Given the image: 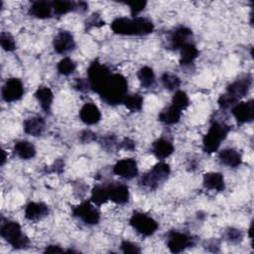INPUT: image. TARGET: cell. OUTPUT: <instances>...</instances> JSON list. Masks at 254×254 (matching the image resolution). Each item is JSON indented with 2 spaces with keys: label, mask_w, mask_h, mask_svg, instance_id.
Wrapping results in <instances>:
<instances>
[{
  "label": "cell",
  "mask_w": 254,
  "mask_h": 254,
  "mask_svg": "<svg viewBox=\"0 0 254 254\" xmlns=\"http://www.w3.org/2000/svg\"><path fill=\"white\" fill-rule=\"evenodd\" d=\"M29 14L38 19H48L54 14L52 2L34 1L29 8Z\"/></svg>",
  "instance_id": "cell-21"
},
{
  "label": "cell",
  "mask_w": 254,
  "mask_h": 254,
  "mask_svg": "<svg viewBox=\"0 0 254 254\" xmlns=\"http://www.w3.org/2000/svg\"><path fill=\"white\" fill-rule=\"evenodd\" d=\"M24 94V86L20 78L10 77L4 83L1 95L2 99L6 102H14L22 98Z\"/></svg>",
  "instance_id": "cell-10"
},
{
  "label": "cell",
  "mask_w": 254,
  "mask_h": 254,
  "mask_svg": "<svg viewBox=\"0 0 254 254\" xmlns=\"http://www.w3.org/2000/svg\"><path fill=\"white\" fill-rule=\"evenodd\" d=\"M79 118L80 120L86 125H93L100 121L101 119V112L99 108L91 103L87 102L82 105L79 110Z\"/></svg>",
  "instance_id": "cell-18"
},
{
  "label": "cell",
  "mask_w": 254,
  "mask_h": 254,
  "mask_svg": "<svg viewBox=\"0 0 254 254\" xmlns=\"http://www.w3.org/2000/svg\"><path fill=\"white\" fill-rule=\"evenodd\" d=\"M114 175L124 179L132 180L138 176V167L137 162L133 158H125L118 161L112 169Z\"/></svg>",
  "instance_id": "cell-12"
},
{
  "label": "cell",
  "mask_w": 254,
  "mask_h": 254,
  "mask_svg": "<svg viewBox=\"0 0 254 254\" xmlns=\"http://www.w3.org/2000/svg\"><path fill=\"white\" fill-rule=\"evenodd\" d=\"M108 197L111 201L117 204H125L129 201V189L122 183H111L106 186Z\"/></svg>",
  "instance_id": "cell-16"
},
{
  "label": "cell",
  "mask_w": 254,
  "mask_h": 254,
  "mask_svg": "<svg viewBox=\"0 0 254 254\" xmlns=\"http://www.w3.org/2000/svg\"><path fill=\"white\" fill-rule=\"evenodd\" d=\"M231 112L237 123L244 124L251 122L254 119V100L242 101L231 107Z\"/></svg>",
  "instance_id": "cell-13"
},
{
  "label": "cell",
  "mask_w": 254,
  "mask_h": 254,
  "mask_svg": "<svg viewBox=\"0 0 254 254\" xmlns=\"http://www.w3.org/2000/svg\"><path fill=\"white\" fill-rule=\"evenodd\" d=\"M0 234L15 249H25L30 244L29 238L22 232V228L17 221H2Z\"/></svg>",
  "instance_id": "cell-5"
},
{
  "label": "cell",
  "mask_w": 254,
  "mask_h": 254,
  "mask_svg": "<svg viewBox=\"0 0 254 254\" xmlns=\"http://www.w3.org/2000/svg\"><path fill=\"white\" fill-rule=\"evenodd\" d=\"M0 43H1L2 49L6 52H13L16 49L15 40L9 33H6V32L1 33Z\"/></svg>",
  "instance_id": "cell-35"
},
{
  "label": "cell",
  "mask_w": 254,
  "mask_h": 254,
  "mask_svg": "<svg viewBox=\"0 0 254 254\" xmlns=\"http://www.w3.org/2000/svg\"><path fill=\"white\" fill-rule=\"evenodd\" d=\"M118 148H122L127 151H133L135 149V142L129 138H124L118 145Z\"/></svg>",
  "instance_id": "cell-41"
},
{
  "label": "cell",
  "mask_w": 254,
  "mask_h": 254,
  "mask_svg": "<svg viewBox=\"0 0 254 254\" xmlns=\"http://www.w3.org/2000/svg\"><path fill=\"white\" fill-rule=\"evenodd\" d=\"M170 173V166L165 162H159L140 178L139 186L142 189L154 190L168 180Z\"/></svg>",
  "instance_id": "cell-4"
},
{
  "label": "cell",
  "mask_w": 254,
  "mask_h": 254,
  "mask_svg": "<svg viewBox=\"0 0 254 254\" xmlns=\"http://www.w3.org/2000/svg\"><path fill=\"white\" fill-rule=\"evenodd\" d=\"M49 207L44 202L31 201L25 207V217L30 221H38L49 214Z\"/></svg>",
  "instance_id": "cell-17"
},
{
  "label": "cell",
  "mask_w": 254,
  "mask_h": 254,
  "mask_svg": "<svg viewBox=\"0 0 254 254\" xmlns=\"http://www.w3.org/2000/svg\"><path fill=\"white\" fill-rule=\"evenodd\" d=\"M230 129V126L224 122L217 120L213 121L202 138L203 152L207 154L216 152L219 149L221 142L227 137Z\"/></svg>",
  "instance_id": "cell-3"
},
{
  "label": "cell",
  "mask_w": 254,
  "mask_h": 254,
  "mask_svg": "<svg viewBox=\"0 0 254 254\" xmlns=\"http://www.w3.org/2000/svg\"><path fill=\"white\" fill-rule=\"evenodd\" d=\"M116 140H115V137L114 136H108V137H105L102 141V146L107 149V150H112L115 145H116ZM119 144V143H118Z\"/></svg>",
  "instance_id": "cell-43"
},
{
  "label": "cell",
  "mask_w": 254,
  "mask_h": 254,
  "mask_svg": "<svg viewBox=\"0 0 254 254\" xmlns=\"http://www.w3.org/2000/svg\"><path fill=\"white\" fill-rule=\"evenodd\" d=\"M161 82L168 90H177L181 85L180 77L170 72H164L161 75Z\"/></svg>",
  "instance_id": "cell-32"
},
{
  "label": "cell",
  "mask_w": 254,
  "mask_h": 254,
  "mask_svg": "<svg viewBox=\"0 0 254 254\" xmlns=\"http://www.w3.org/2000/svg\"><path fill=\"white\" fill-rule=\"evenodd\" d=\"M111 75L110 69L97 60L93 61L87 68V80L90 85V90L98 92L107 78Z\"/></svg>",
  "instance_id": "cell-7"
},
{
  "label": "cell",
  "mask_w": 254,
  "mask_h": 254,
  "mask_svg": "<svg viewBox=\"0 0 254 254\" xmlns=\"http://www.w3.org/2000/svg\"><path fill=\"white\" fill-rule=\"evenodd\" d=\"M53 12L55 15H65L72 11H77V2L66 0H56L52 2Z\"/></svg>",
  "instance_id": "cell-28"
},
{
  "label": "cell",
  "mask_w": 254,
  "mask_h": 254,
  "mask_svg": "<svg viewBox=\"0 0 254 254\" xmlns=\"http://www.w3.org/2000/svg\"><path fill=\"white\" fill-rule=\"evenodd\" d=\"M35 97L39 102L41 108L46 113H50L54 100V93L52 89L48 86H40L35 92Z\"/></svg>",
  "instance_id": "cell-25"
},
{
  "label": "cell",
  "mask_w": 254,
  "mask_h": 254,
  "mask_svg": "<svg viewBox=\"0 0 254 254\" xmlns=\"http://www.w3.org/2000/svg\"><path fill=\"white\" fill-rule=\"evenodd\" d=\"M192 36V31L186 27V26H180L176 28L170 35L169 37V43L168 47L171 50H180L184 45L187 43H190V39Z\"/></svg>",
  "instance_id": "cell-14"
},
{
  "label": "cell",
  "mask_w": 254,
  "mask_h": 254,
  "mask_svg": "<svg viewBox=\"0 0 254 254\" xmlns=\"http://www.w3.org/2000/svg\"><path fill=\"white\" fill-rule=\"evenodd\" d=\"M51 168H52L51 172L60 174V173H62L63 170H64V162H63L62 160H58V161H56V162L54 163L53 166H51Z\"/></svg>",
  "instance_id": "cell-44"
},
{
  "label": "cell",
  "mask_w": 254,
  "mask_h": 254,
  "mask_svg": "<svg viewBox=\"0 0 254 254\" xmlns=\"http://www.w3.org/2000/svg\"><path fill=\"white\" fill-rule=\"evenodd\" d=\"M137 77L144 88H151L155 84V73L150 66H142L137 72Z\"/></svg>",
  "instance_id": "cell-29"
},
{
  "label": "cell",
  "mask_w": 254,
  "mask_h": 254,
  "mask_svg": "<svg viewBox=\"0 0 254 254\" xmlns=\"http://www.w3.org/2000/svg\"><path fill=\"white\" fill-rule=\"evenodd\" d=\"M182 116V110L177 108L174 105H170L163 109L158 116V119L160 122L167 124V125H173L180 121Z\"/></svg>",
  "instance_id": "cell-26"
},
{
  "label": "cell",
  "mask_w": 254,
  "mask_h": 254,
  "mask_svg": "<svg viewBox=\"0 0 254 254\" xmlns=\"http://www.w3.org/2000/svg\"><path fill=\"white\" fill-rule=\"evenodd\" d=\"M14 152L19 158L23 160H29L35 157L36 148L30 141L20 140L15 143Z\"/></svg>",
  "instance_id": "cell-27"
},
{
  "label": "cell",
  "mask_w": 254,
  "mask_h": 254,
  "mask_svg": "<svg viewBox=\"0 0 254 254\" xmlns=\"http://www.w3.org/2000/svg\"><path fill=\"white\" fill-rule=\"evenodd\" d=\"M217 103L219 105V107L221 109H227L229 107H232L233 105H235L237 103V100L234 99L231 95H229L227 92L221 94L219 97H218V100H217Z\"/></svg>",
  "instance_id": "cell-37"
},
{
  "label": "cell",
  "mask_w": 254,
  "mask_h": 254,
  "mask_svg": "<svg viewBox=\"0 0 254 254\" xmlns=\"http://www.w3.org/2000/svg\"><path fill=\"white\" fill-rule=\"evenodd\" d=\"M194 245V238L185 232L172 230L168 233L167 246L172 253H180Z\"/></svg>",
  "instance_id": "cell-9"
},
{
  "label": "cell",
  "mask_w": 254,
  "mask_h": 254,
  "mask_svg": "<svg viewBox=\"0 0 254 254\" xmlns=\"http://www.w3.org/2000/svg\"><path fill=\"white\" fill-rule=\"evenodd\" d=\"M224 237L228 242L231 243H239L242 241L243 239V233L237 229V228H233V227H229L225 230L224 232Z\"/></svg>",
  "instance_id": "cell-36"
},
{
  "label": "cell",
  "mask_w": 254,
  "mask_h": 254,
  "mask_svg": "<svg viewBox=\"0 0 254 254\" xmlns=\"http://www.w3.org/2000/svg\"><path fill=\"white\" fill-rule=\"evenodd\" d=\"M53 47L58 54H66L75 47L73 36L68 31H60L53 41Z\"/></svg>",
  "instance_id": "cell-15"
},
{
  "label": "cell",
  "mask_w": 254,
  "mask_h": 254,
  "mask_svg": "<svg viewBox=\"0 0 254 254\" xmlns=\"http://www.w3.org/2000/svg\"><path fill=\"white\" fill-rule=\"evenodd\" d=\"M45 120L40 116H32L24 121V132L28 135L37 137L40 136L45 130Z\"/></svg>",
  "instance_id": "cell-22"
},
{
  "label": "cell",
  "mask_w": 254,
  "mask_h": 254,
  "mask_svg": "<svg viewBox=\"0 0 254 254\" xmlns=\"http://www.w3.org/2000/svg\"><path fill=\"white\" fill-rule=\"evenodd\" d=\"M129 223L142 236L153 235L159 227L158 222L152 216L141 211H134L129 219Z\"/></svg>",
  "instance_id": "cell-6"
},
{
  "label": "cell",
  "mask_w": 254,
  "mask_h": 254,
  "mask_svg": "<svg viewBox=\"0 0 254 254\" xmlns=\"http://www.w3.org/2000/svg\"><path fill=\"white\" fill-rule=\"evenodd\" d=\"M202 184L204 188L216 191H222L225 189L224 178L222 174L217 172H209L203 175Z\"/></svg>",
  "instance_id": "cell-23"
},
{
  "label": "cell",
  "mask_w": 254,
  "mask_h": 254,
  "mask_svg": "<svg viewBox=\"0 0 254 254\" xmlns=\"http://www.w3.org/2000/svg\"><path fill=\"white\" fill-rule=\"evenodd\" d=\"M75 68H76V64L74 63L73 60H71L68 57L62 59L57 64V69L59 73L63 75L71 74L75 70Z\"/></svg>",
  "instance_id": "cell-33"
},
{
  "label": "cell",
  "mask_w": 254,
  "mask_h": 254,
  "mask_svg": "<svg viewBox=\"0 0 254 254\" xmlns=\"http://www.w3.org/2000/svg\"><path fill=\"white\" fill-rule=\"evenodd\" d=\"M151 151L156 158L159 160H164L174 153L175 147L170 140L166 138H159L152 143Z\"/></svg>",
  "instance_id": "cell-19"
},
{
  "label": "cell",
  "mask_w": 254,
  "mask_h": 254,
  "mask_svg": "<svg viewBox=\"0 0 254 254\" xmlns=\"http://www.w3.org/2000/svg\"><path fill=\"white\" fill-rule=\"evenodd\" d=\"M109 199L106 186H95L91 190L90 200L96 206H100Z\"/></svg>",
  "instance_id": "cell-30"
},
{
  "label": "cell",
  "mask_w": 254,
  "mask_h": 254,
  "mask_svg": "<svg viewBox=\"0 0 254 254\" xmlns=\"http://www.w3.org/2000/svg\"><path fill=\"white\" fill-rule=\"evenodd\" d=\"M80 140L82 141V142H84V143H88V142H91V141H93V140H95L96 139V136H95V134L93 133V132H91V131H89V130H84V131H82L81 133H80Z\"/></svg>",
  "instance_id": "cell-42"
},
{
  "label": "cell",
  "mask_w": 254,
  "mask_h": 254,
  "mask_svg": "<svg viewBox=\"0 0 254 254\" xmlns=\"http://www.w3.org/2000/svg\"><path fill=\"white\" fill-rule=\"evenodd\" d=\"M180 51H181L180 64L183 67L190 66V64H193V62L195 61V59L198 57V54H199L196 46L191 42L184 45L180 49Z\"/></svg>",
  "instance_id": "cell-24"
},
{
  "label": "cell",
  "mask_w": 254,
  "mask_h": 254,
  "mask_svg": "<svg viewBox=\"0 0 254 254\" xmlns=\"http://www.w3.org/2000/svg\"><path fill=\"white\" fill-rule=\"evenodd\" d=\"M64 250L58 245H49L45 249V253H63Z\"/></svg>",
  "instance_id": "cell-45"
},
{
  "label": "cell",
  "mask_w": 254,
  "mask_h": 254,
  "mask_svg": "<svg viewBox=\"0 0 254 254\" xmlns=\"http://www.w3.org/2000/svg\"><path fill=\"white\" fill-rule=\"evenodd\" d=\"M5 161H6V153H5V151L3 150V151H2V159H1V165H2V166L5 164Z\"/></svg>",
  "instance_id": "cell-46"
},
{
  "label": "cell",
  "mask_w": 254,
  "mask_h": 254,
  "mask_svg": "<svg viewBox=\"0 0 254 254\" xmlns=\"http://www.w3.org/2000/svg\"><path fill=\"white\" fill-rule=\"evenodd\" d=\"M143 97L138 94H127V96L125 97L123 104L126 106V108H128L130 111L133 112H137L140 111L143 107Z\"/></svg>",
  "instance_id": "cell-31"
},
{
  "label": "cell",
  "mask_w": 254,
  "mask_h": 254,
  "mask_svg": "<svg viewBox=\"0 0 254 254\" xmlns=\"http://www.w3.org/2000/svg\"><path fill=\"white\" fill-rule=\"evenodd\" d=\"M128 92V81L120 73H111L97 92L104 102L109 105L123 103Z\"/></svg>",
  "instance_id": "cell-2"
},
{
  "label": "cell",
  "mask_w": 254,
  "mask_h": 254,
  "mask_svg": "<svg viewBox=\"0 0 254 254\" xmlns=\"http://www.w3.org/2000/svg\"><path fill=\"white\" fill-rule=\"evenodd\" d=\"M111 30L122 36H144L154 31V23L146 17H119L112 21Z\"/></svg>",
  "instance_id": "cell-1"
},
{
  "label": "cell",
  "mask_w": 254,
  "mask_h": 254,
  "mask_svg": "<svg viewBox=\"0 0 254 254\" xmlns=\"http://www.w3.org/2000/svg\"><path fill=\"white\" fill-rule=\"evenodd\" d=\"M120 248L123 253H135L136 254V253L141 252L140 247L136 243H133V242L127 241V240H124L121 242Z\"/></svg>",
  "instance_id": "cell-39"
},
{
  "label": "cell",
  "mask_w": 254,
  "mask_h": 254,
  "mask_svg": "<svg viewBox=\"0 0 254 254\" xmlns=\"http://www.w3.org/2000/svg\"><path fill=\"white\" fill-rule=\"evenodd\" d=\"M218 159L221 164L229 168H237L242 163L241 154L234 148H225L218 154Z\"/></svg>",
  "instance_id": "cell-20"
},
{
  "label": "cell",
  "mask_w": 254,
  "mask_h": 254,
  "mask_svg": "<svg viewBox=\"0 0 254 254\" xmlns=\"http://www.w3.org/2000/svg\"><path fill=\"white\" fill-rule=\"evenodd\" d=\"M73 216L80 219L87 225H95L100 220V213L95 204L89 201H82L72 208Z\"/></svg>",
  "instance_id": "cell-8"
},
{
  "label": "cell",
  "mask_w": 254,
  "mask_h": 254,
  "mask_svg": "<svg viewBox=\"0 0 254 254\" xmlns=\"http://www.w3.org/2000/svg\"><path fill=\"white\" fill-rule=\"evenodd\" d=\"M125 4L130 7V12H131L132 17H137V15L145 9L147 2L146 1H133V2H126Z\"/></svg>",
  "instance_id": "cell-38"
},
{
  "label": "cell",
  "mask_w": 254,
  "mask_h": 254,
  "mask_svg": "<svg viewBox=\"0 0 254 254\" xmlns=\"http://www.w3.org/2000/svg\"><path fill=\"white\" fill-rule=\"evenodd\" d=\"M172 105L176 106L180 110H185L190 105V98L188 94L183 90H176L172 98Z\"/></svg>",
  "instance_id": "cell-34"
},
{
  "label": "cell",
  "mask_w": 254,
  "mask_h": 254,
  "mask_svg": "<svg viewBox=\"0 0 254 254\" xmlns=\"http://www.w3.org/2000/svg\"><path fill=\"white\" fill-rule=\"evenodd\" d=\"M252 85V76L249 73L243 74L232 81L227 87L226 92L237 101L244 97L250 90Z\"/></svg>",
  "instance_id": "cell-11"
},
{
  "label": "cell",
  "mask_w": 254,
  "mask_h": 254,
  "mask_svg": "<svg viewBox=\"0 0 254 254\" xmlns=\"http://www.w3.org/2000/svg\"><path fill=\"white\" fill-rule=\"evenodd\" d=\"M73 88L78 90V91L85 92V91L90 90V85H89V82H88L87 78L86 79H84V78H74Z\"/></svg>",
  "instance_id": "cell-40"
}]
</instances>
